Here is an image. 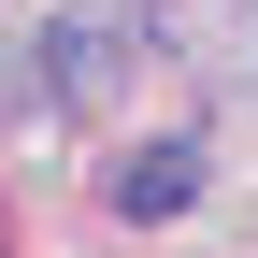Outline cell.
<instances>
[{
	"mask_svg": "<svg viewBox=\"0 0 258 258\" xmlns=\"http://www.w3.org/2000/svg\"><path fill=\"white\" fill-rule=\"evenodd\" d=\"M186 201H201V144H144V158L115 172V215H144V230L186 215Z\"/></svg>",
	"mask_w": 258,
	"mask_h": 258,
	"instance_id": "2",
	"label": "cell"
},
{
	"mask_svg": "<svg viewBox=\"0 0 258 258\" xmlns=\"http://www.w3.org/2000/svg\"><path fill=\"white\" fill-rule=\"evenodd\" d=\"M115 72H129V15H101V0H86V15L43 29V86H57V101H101Z\"/></svg>",
	"mask_w": 258,
	"mask_h": 258,
	"instance_id": "1",
	"label": "cell"
}]
</instances>
